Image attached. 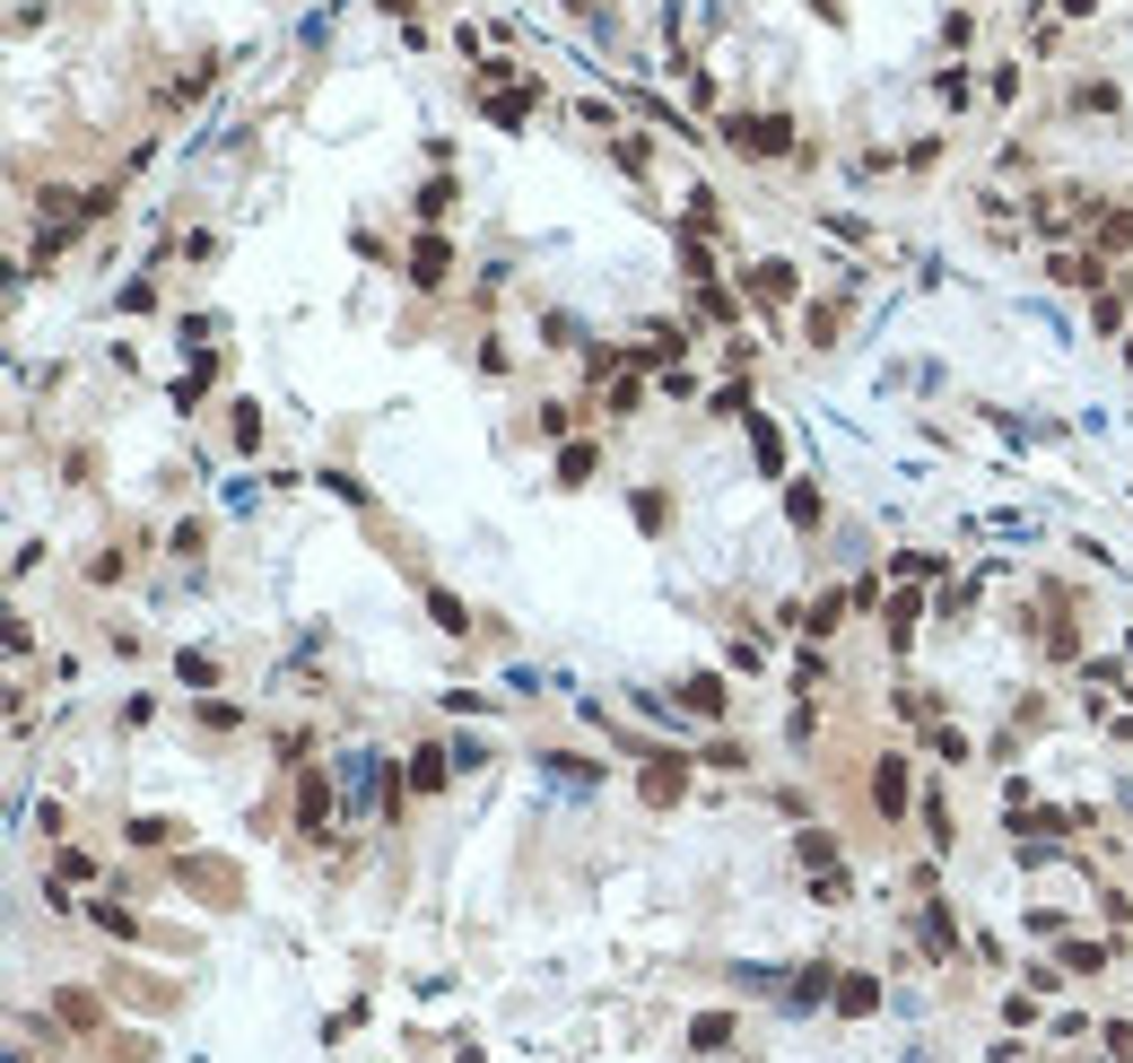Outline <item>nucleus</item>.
<instances>
[{
    "label": "nucleus",
    "instance_id": "f257e3e1",
    "mask_svg": "<svg viewBox=\"0 0 1133 1063\" xmlns=\"http://www.w3.org/2000/svg\"><path fill=\"white\" fill-rule=\"evenodd\" d=\"M724 131H733V148H768V157H785V148H793V131H785V122H768V114H733Z\"/></svg>",
    "mask_w": 1133,
    "mask_h": 1063
},
{
    "label": "nucleus",
    "instance_id": "f03ea898",
    "mask_svg": "<svg viewBox=\"0 0 1133 1063\" xmlns=\"http://www.w3.org/2000/svg\"><path fill=\"white\" fill-rule=\"evenodd\" d=\"M872 811H881V820H899V811H906V767H899V759H881V767H872Z\"/></svg>",
    "mask_w": 1133,
    "mask_h": 1063
},
{
    "label": "nucleus",
    "instance_id": "7ed1b4c3",
    "mask_svg": "<svg viewBox=\"0 0 1133 1063\" xmlns=\"http://www.w3.org/2000/svg\"><path fill=\"white\" fill-rule=\"evenodd\" d=\"M680 785H689L680 759H654V767H646V802H680Z\"/></svg>",
    "mask_w": 1133,
    "mask_h": 1063
},
{
    "label": "nucleus",
    "instance_id": "20e7f679",
    "mask_svg": "<svg viewBox=\"0 0 1133 1063\" xmlns=\"http://www.w3.org/2000/svg\"><path fill=\"white\" fill-rule=\"evenodd\" d=\"M88 924L113 933V942H131V933H140V916H131V907H113V898H97V916H88Z\"/></svg>",
    "mask_w": 1133,
    "mask_h": 1063
},
{
    "label": "nucleus",
    "instance_id": "39448f33",
    "mask_svg": "<svg viewBox=\"0 0 1133 1063\" xmlns=\"http://www.w3.org/2000/svg\"><path fill=\"white\" fill-rule=\"evenodd\" d=\"M410 785H419V794H446V759L419 750V759H410Z\"/></svg>",
    "mask_w": 1133,
    "mask_h": 1063
},
{
    "label": "nucleus",
    "instance_id": "423d86ee",
    "mask_svg": "<svg viewBox=\"0 0 1133 1063\" xmlns=\"http://www.w3.org/2000/svg\"><path fill=\"white\" fill-rule=\"evenodd\" d=\"M1099 244H1108V253H1133V210H1108V219H1099Z\"/></svg>",
    "mask_w": 1133,
    "mask_h": 1063
},
{
    "label": "nucleus",
    "instance_id": "0eeeda50",
    "mask_svg": "<svg viewBox=\"0 0 1133 1063\" xmlns=\"http://www.w3.org/2000/svg\"><path fill=\"white\" fill-rule=\"evenodd\" d=\"M785 514H793V523H820V488H811V479H793V488H785Z\"/></svg>",
    "mask_w": 1133,
    "mask_h": 1063
},
{
    "label": "nucleus",
    "instance_id": "6e6552de",
    "mask_svg": "<svg viewBox=\"0 0 1133 1063\" xmlns=\"http://www.w3.org/2000/svg\"><path fill=\"white\" fill-rule=\"evenodd\" d=\"M837 1003H846V1011H872V1003H881V985H872V976H846V985H837Z\"/></svg>",
    "mask_w": 1133,
    "mask_h": 1063
},
{
    "label": "nucleus",
    "instance_id": "1a4fd4ad",
    "mask_svg": "<svg viewBox=\"0 0 1133 1063\" xmlns=\"http://www.w3.org/2000/svg\"><path fill=\"white\" fill-rule=\"evenodd\" d=\"M680 698H689V707H697V715H724V689H715V680H689V689H680Z\"/></svg>",
    "mask_w": 1133,
    "mask_h": 1063
},
{
    "label": "nucleus",
    "instance_id": "9d476101",
    "mask_svg": "<svg viewBox=\"0 0 1133 1063\" xmlns=\"http://www.w3.org/2000/svg\"><path fill=\"white\" fill-rule=\"evenodd\" d=\"M1090 9H1099V0H1064V18H1090Z\"/></svg>",
    "mask_w": 1133,
    "mask_h": 1063
}]
</instances>
